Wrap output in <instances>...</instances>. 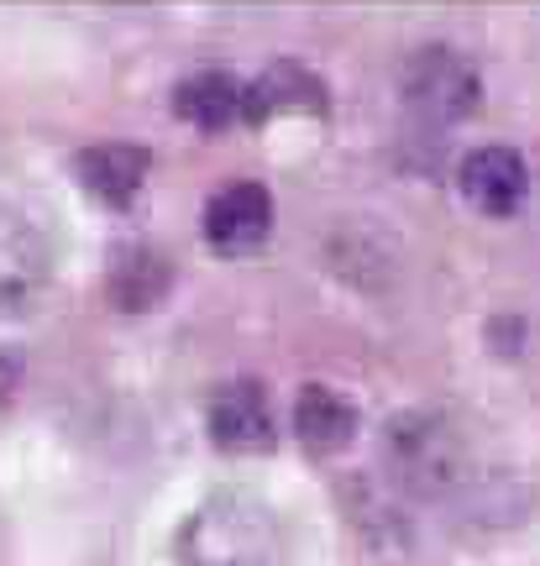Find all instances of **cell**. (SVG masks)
<instances>
[{
    "label": "cell",
    "mask_w": 540,
    "mask_h": 566,
    "mask_svg": "<svg viewBox=\"0 0 540 566\" xmlns=\"http://www.w3.org/2000/svg\"><path fill=\"white\" fill-rule=\"evenodd\" d=\"M283 520L252 493L205 499L174 535V566H283Z\"/></svg>",
    "instance_id": "6da1fadb"
},
{
    "label": "cell",
    "mask_w": 540,
    "mask_h": 566,
    "mask_svg": "<svg viewBox=\"0 0 540 566\" xmlns=\"http://www.w3.org/2000/svg\"><path fill=\"white\" fill-rule=\"evenodd\" d=\"M383 472L399 493L451 499L472 483V441L446 409H404L383 424Z\"/></svg>",
    "instance_id": "7a4b0ae2"
},
{
    "label": "cell",
    "mask_w": 540,
    "mask_h": 566,
    "mask_svg": "<svg viewBox=\"0 0 540 566\" xmlns=\"http://www.w3.org/2000/svg\"><path fill=\"white\" fill-rule=\"evenodd\" d=\"M399 105L425 126H457L478 116L482 69L451 42H425L399 63Z\"/></svg>",
    "instance_id": "3957f363"
},
{
    "label": "cell",
    "mask_w": 540,
    "mask_h": 566,
    "mask_svg": "<svg viewBox=\"0 0 540 566\" xmlns=\"http://www.w3.org/2000/svg\"><path fill=\"white\" fill-rule=\"evenodd\" d=\"M53 289V242L27 210L0 200V321L32 315Z\"/></svg>",
    "instance_id": "277c9868"
},
{
    "label": "cell",
    "mask_w": 540,
    "mask_h": 566,
    "mask_svg": "<svg viewBox=\"0 0 540 566\" xmlns=\"http://www.w3.org/2000/svg\"><path fill=\"white\" fill-rule=\"evenodd\" d=\"M205 436L226 457H262L279 446V415L258 378H226L205 399Z\"/></svg>",
    "instance_id": "5b68a950"
},
{
    "label": "cell",
    "mask_w": 540,
    "mask_h": 566,
    "mask_svg": "<svg viewBox=\"0 0 540 566\" xmlns=\"http://www.w3.org/2000/svg\"><path fill=\"white\" fill-rule=\"evenodd\" d=\"M200 231L205 247L220 258H247L273 237V195L258 179H231L220 184L216 195L200 210Z\"/></svg>",
    "instance_id": "8992f818"
},
{
    "label": "cell",
    "mask_w": 540,
    "mask_h": 566,
    "mask_svg": "<svg viewBox=\"0 0 540 566\" xmlns=\"http://www.w3.org/2000/svg\"><path fill=\"white\" fill-rule=\"evenodd\" d=\"M457 189L478 216L509 221V216H520V205L530 200V163H525L515 147H503V142L467 147L457 163Z\"/></svg>",
    "instance_id": "52a82bcc"
},
{
    "label": "cell",
    "mask_w": 540,
    "mask_h": 566,
    "mask_svg": "<svg viewBox=\"0 0 540 566\" xmlns=\"http://www.w3.org/2000/svg\"><path fill=\"white\" fill-rule=\"evenodd\" d=\"M74 179L105 210H132L137 195L147 189V179H153V147H137V142H90V147L74 153Z\"/></svg>",
    "instance_id": "ba28073f"
},
{
    "label": "cell",
    "mask_w": 540,
    "mask_h": 566,
    "mask_svg": "<svg viewBox=\"0 0 540 566\" xmlns=\"http://www.w3.org/2000/svg\"><path fill=\"white\" fill-rule=\"evenodd\" d=\"M273 116H331V84L300 59L268 63L258 80H247V116L241 126H262Z\"/></svg>",
    "instance_id": "9c48e42d"
},
{
    "label": "cell",
    "mask_w": 540,
    "mask_h": 566,
    "mask_svg": "<svg viewBox=\"0 0 540 566\" xmlns=\"http://www.w3.org/2000/svg\"><path fill=\"white\" fill-rule=\"evenodd\" d=\"M105 294H111L121 315H153L174 294V258L153 242H121L111 252Z\"/></svg>",
    "instance_id": "30bf717a"
},
{
    "label": "cell",
    "mask_w": 540,
    "mask_h": 566,
    "mask_svg": "<svg viewBox=\"0 0 540 566\" xmlns=\"http://www.w3.org/2000/svg\"><path fill=\"white\" fill-rule=\"evenodd\" d=\"M174 116L189 122L195 132H231L247 116V80L226 74V69H195L174 84Z\"/></svg>",
    "instance_id": "8fae6325"
},
{
    "label": "cell",
    "mask_w": 540,
    "mask_h": 566,
    "mask_svg": "<svg viewBox=\"0 0 540 566\" xmlns=\"http://www.w3.org/2000/svg\"><path fill=\"white\" fill-rule=\"evenodd\" d=\"M294 441L310 451V457H336L357 441V405L331 384H304L294 394Z\"/></svg>",
    "instance_id": "7c38bea8"
},
{
    "label": "cell",
    "mask_w": 540,
    "mask_h": 566,
    "mask_svg": "<svg viewBox=\"0 0 540 566\" xmlns=\"http://www.w3.org/2000/svg\"><path fill=\"white\" fill-rule=\"evenodd\" d=\"M21 388V363L11 357V352H0V405H11Z\"/></svg>",
    "instance_id": "4fadbf2b"
}]
</instances>
